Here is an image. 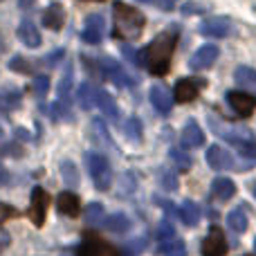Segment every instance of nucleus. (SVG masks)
<instances>
[{"label": "nucleus", "mask_w": 256, "mask_h": 256, "mask_svg": "<svg viewBox=\"0 0 256 256\" xmlns=\"http://www.w3.org/2000/svg\"><path fill=\"white\" fill-rule=\"evenodd\" d=\"M227 102H230L232 110L240 117H250L256 108V99L252 94L243 92V90H232V92H227Z\"/></svg>", "instance_id": "6e6552de"}, {"label": "nucleus", "mask_w": 256, "mask_h": 256, "mask_svg": "<svg viewBox=\"0 0 256 256\" xmlns=\"http://www.w3.org/2000/svg\"><path fill=\"white\" fill-rule=\"evenodd\" d=\"M160 252H162V256H186V245L182 238L173 236V238H166L160 243Z\"/></svg>", "instance_id": "b1692460"}, {"label": "nucleus", "mask_w": 256, "mask_h": 256, "mask_svg": "<svg viewBox=\"0 0 256 256\" xmlns=\"http://www.w3.org/2000/svg\"><path fill=\"white\" fill-rule=\"evenodd\" d=\"M79 256H120V254H117V250L112 248L110 243H106L102 236L88 232L79 245Z\"/></svg>", "instance_id": "39448f33"}, {"label": "nucleus", "mask_w": 256, "mask_h": 256, "mask_svg": "<svg viewBox=\"0 0 256 256\" xmlns=\"http://www.w3.org/2000/svg\"><path fill=\"white\" fill-rule=\"evenodd\" d=\"M63 22H66V12H63V7L58 2H52L43 14V25L48 27V30L56 32L63 27Z\"/></svg>", "instance_id": "a211bd4d"}, {"label": "nucleus", "mask_w": 256, "mask_h": 256, "mask_svg": "<svg viewBox=\"0 0 256 256\" xmlns=\"http://www.w3.org/2000/svg\"><path fill=\"white\" fill-rule=\"evenodd\" d=\"M124 130H126L128 140H132V142H142V122L137 120V117H130V120L126 122Z\"/></svg>", "instance_id": "f704fd0d"}, {"label": "nucleus", "mask_w": 256, "mask_h": 256, "mask_svg": "<svg viewBox=\"0 0 256 256\" xmlns=\"http://www.w3.org/2000/svg\"><path fill=\"white\" fill-rule=\"evenodd\" d=\"M146 243H148V240H146L144 236H140V238H132V240H128V243L124 245V256H140L142 252H144Z\"/></svg>", "instance_id": "72a5a7b5"}, {"label": "nucleus", "mask_w": 256, "mask_h": 256, "mask_svg": "<svg viewBox=\"0 0 256 256\" xmlns=\"http://www.w3.org/2000/svg\"><path fill=\"white\" fill-rule=\"evenodd\" d=\"M86 220H88L90 225H97V222H102L104 220V204L90 202L88 207H86Z\"/></svg>", "instance_id": "473e14b6"}, {"label": "nucleus", "mask_w": 256, "mask_h": 256, "mask_svg": "<svg viewBox=\"0 0 256 256\" xmlns=\"http://www.w3.org/2000/svg\"><path fill=\"white\" fill-rule=\"evenodd\" d=\"M63 56H66V50H54V52L50 54L48 58H43V63H48V66H56V63L61 61Z\"/></svg>", "instance_id": "a19ab883"}, {"label": "nucleus", "mask_w": 256, "mask_h": 256, "mask_svg": "<svg viewBox=\"0 0 256 256\" xmlns=\"http://www.w3.org/2000/svg\"><path fill=\"white\" fill-rule=\"evenodd\" d=\"M218 54H220V50L216 48V45H202V48L198 50V52H194V56L189 58V66L191 70H207V68H212L214 63H216Z\"/></svg>", "instance_id": "9b49d317"}, {"label": "nucleus", "mask_w": 256, "mask_h": 256, "mask_svg": "<svg viewBox=\"0 0 256 256\" xmlns=\"http://www.w3.org/2000/svg\"><path fill=\"white\" fill-rule=\"evenodd\" d=\"M153 2L158 4L160 9H164V12H171V9L176 7V2H178V0H153Z\"/></svg>", "instance_id": "37998d69"}, {"label": "nucleus", "mask_w": 256, "mask_h": 256, "mask_svg": "<svg viewBox=\"0 0 256 256\" xmlns=\"http://www.w3.org/2000/svg\"><path fill=\"white\" fill-rule=\"evenodd\" d=\"M97 66H99V72H102V79L112 81L117 88H130V86L137 84L135 76L128 74V70H124V68H122L120 63L115 61V58L102 56V58L97 61Z\"/></svg>", "instance_id": "20e7f679"}, {"label": "nucleus", "mask_w": 256, "mask_h": 256, "mask_svg": "<svg viewBox=\"0 0 256 256\" xmlns=\"http://www.w3.org/2000/svg\"><path fill=\"white\" fill-rule=\"evenodd\" d=\"M122 54H124V58L126 61H130L132 66H144L146 63V48L132 50L130 45H124V48H122Z\"/></svg>", "instance_id": "c756f323"}, {"label": "nucleus", "mask_w": 256, "mask_h": 256, "mask_svg": "<svg viewBox=\"0 0 256 256\" xmlns=\"http://www.w3.org/2000/svg\"><path fill=\"white\" fill-rule=\"evenodd\" d=\"M254 198H256V184H254Z\"/></svg>", "instance_id": "8fccbe9b"}, {"label": "nucleus", "mask_w": 256, "mask_h": 256, "mask_svg": "<svg viewBox=\"0 0 256 256\" xmlns=\"http://www.w3.org/2000/svg\"><path fill=\"white\" fill-rule=\"evenodd\" d=\"M56 209H58V214H63V216L74 218V216H79V212H81V202L72 191H63V194L56 198Z\"/></svg>", "instance_id": "f3484780"}, {"label": "nucleus", "mask_w": 256, "mask_h": 256, "mask_svg": "<svg viewBox=\"0 0 256 256\" xmlns=\"http://www.w3.org/2000/svg\"><path fill=\"white\" fill-rule=\"evenodd\" d=\"M63 256H70V254H63Z\"/></svg>", "instance_id": "864d4df0"}, {"label": "nucleus", "mask_w": 256, "mask_h": 256, "mask_svg": "<svg viewBox=\"0 0 256 256\" xmlns=\"http://www.w3.org/2000/svg\"><path fill=\"white\" fill-rule=\"evenodd\" d=\"M234 81L240 86V88H243V92H245V90H256V70H254V68H250V66L236 68Z\"/></svg>", "instance_id": "5701e85b"}, {"label": "nucleus", "mask_w": 256, "mask_h": 256, "mask_svg": "<svg viewBox=\"0 0 256 256\" xmlns=\"http://www.w3.org/2000/svg\"><path fill=\"white\" fill-rule=\"evenodd\" d=\"M230 32H232V22H230V18H225V16H212L200 22V34L202 36L222 38V36H227Z\"/></svg>", "instance_id": "1a4fd4ad"}, {"label": "nucleus", "mask_w": 256, "mask_h": 256, "mask_svg": "<svg viewBox=\"0 0 256 256\" xmlns=\"http://www.w3.org/2000/svg\"><path fill=\"white\" fill-rule=\"evenodd\" d=\"M18 216V212L14 207H9V204H0V222H4L7 218H14Z\"/></svg>", "instance_id": "79ce46f5"}, {"label": "nucleus", "mask_w": 256, "mask_h": 256, "mask_svg": "<svg viewBox=\"0 0 256 256\" xmlns=\"http://www.w3.org/2000/svg\"><path fill=\"white\" fill-rule=\"evenodd\" d=\"M16 34L27 48H38L40 45V34H38V30H36V25L32 20H22L20 25H18Z\"/></svg>", "instance_id": "412c9836"}, {"label": "nucleus", "mask_w": 256, "mask_h": 256, "mask_svg": "<svg viewBox=\"0 0 256 256\" xmlns=\"http://www.w3.org/2000/svg\"><path fill=\"white\" fill-rule=\"evenodd\" d=\"M180 218L186 227H196L200 222V207L194 202V200H186L180 207Z\"/></svg>", "instance_id": "393cba45"}, {"label": "nucleus", "mask_w": 256, "mask_h": 256, "mask_svg": "<svg viewBox=\"0 0 256 256\" xmlns=\"http://www.w3.org/2000/svg\"><path fill=\"white\" fill-rule=\"evenodd\" d=\"M32 90H34V94L36 97H40L43 99L45 94H48V90H50V79L45 74H40V76H36L34 79V84H32Z\"/></svg>", "instance_id": "58836bf2"}, {"label": "nucleus", "mask_w": 256, "mask_h": 256, "mask_svg": "<svg viewBox=\"0 0 256 256\" xmlns=\"http://www.w3.org/2000/svg\"><path fill=\"white\" fill-rule=\"evenodd\" d=\"M148 99L150 104L155 106V110L162 112V115H168L173 108V102H171V92H168L164 86H153L148 92Z\"/></svg>", "instance_id": "2eb2a0df"}, {"label": "nucleus", "mask_w": 256, "mask_h": 256, "mask_svg": "<svg viewBox=\"0 0 256 256\" xmlns=\"http://www.w3.org/2000/svg\"><path fill=\"white\" fill-rule=\"evenodd\" d=\"M207 164L216 171H227V168H234V158H232L230 150L214 144L207 148Z\"/></svg>", "instance_id": "f8f14e48"}, {"label": "nucleus", "mask_w": 256, "mask_h": 256, "mask_svg": "<svg viewBox=\"0 0 256 256\" xmlns=\"http://www.w3.org/2000/svg\"><path fill=\"white\" fill-rule=\"evenodd\" d=\"M112 14H115V38H137L146 25V18L135 7H128L126 2L112 4Z\"/></svg>", "instance_id": "f03ea898"}, {"label": "nucleus", "mask_w": 256, "mask_h": 256, "mask_svg": "<svg viewBox=\"0 0 256 256\" xmlns=\"http://www.w3.org/2000/svg\"><path fill=\"white\" fill-rule=\"evenodd\" d=\"M227 252H230V245H227L225 234L220 227L214 225L202 240V256H225Z\"/></svg>", "instance_id": "423d86ee"}, {"label": "nucleus", "mask_w": 256, "mask_h": 256, "mask_svg": "<svg viewBox=\"0 0 256 256\" xmlns=\"http://www.w3.org/2000/svg\"><path fill=\"white\" fill-rule=\"evenodd\" d=\"M9 70L20 72V74H30V72H32V63L27 61V58H22V56H14L12 61H9Z\"/></svg>", "instance_id": "4c0bfd02"}, {"label": "nucleus", "mask_w": 256, "mask_h": 256, "mask_svg": "<svg viewBox=\"0 0 256 256\" xmlns=\"http://www.w3.org/2000/svg\"><path fill=\"white\" fill-rule=\"evenodd\" d=\"M200 81H194V79H180L176 84V88H173V97H176V102L180 104H186V102H194L196 97H198L200 92Z\"/></svg>", "instance_id": "4468645a"}, {"label": "nucleus", "mask_w": 256, "mask_h": 256, "mask_svg": "<svg viewBox=\"0 0 256 256\" xmlns=\"http://www.w3.org/2000/svg\"><path fill=\"white\" fill-rule=\"evenodd\" d=\"M94 99H97V88L90 81H84L76 88V102H79V106L84 110H90V108H94Z\"/></svg>", "instance_id": "4be33fe9"}, {"label": "nucleus", "mask_w": 256, "mask_h": 256, "mask_svg": "<svg viewBox=\"0 0 256 256\" xmlns=\"http://www.w3.org/2000/svg\"><path fill=\"white\" fill-rule=\"evenodd\" d=\"M104 30H106V20L99 14H90L88 20H86V27L81 32V38L90 45H99L104 38Z\"/></svg>", "instance_id": "9d476101"}, {"label": "nucleus", "mask_w": 256, "mask_h": 256, "mask_svg": "<svg viewBox=\"0 0 256 256\" xmlns=\"http://www.w3.org/2000/svg\"><path fill=\"white\" fill-rule=\"evenodd\" d=\"M72 81H74V70H72V66H70V63H68V68H66V74H63L61 84H58V99H68V97H70Z\"/></svg>", "instance_id": "7c9ffc66"}, {"label": "nucleus", "mask_w": 256, "mask_h": 256, "mask_svg": "<svg viewBox=\"0 0 256 256\" xmlns=\"http://www.w3.org/2000/svg\"><path fill=\"white\" fill-rule=\"evenodd\" d=\"M4 52V40H2V36H0V54Z\"/></svg>", "instance_id": "de8ad7c7"}, {"label": "nucleus", "mask_w": 256, "mask_h": 256, "mask_svg": "<svg viewBox=\"0 0 256 256\" xmlns=\"http://www.w3.org/2000/svg\"><path fill=\"white\" fill-rule=\"evenodd\" d=\"M48 204H50V196L45 194L43 186H34L32 191V207H30V218L36 227H43L45 222V214H48Z\"/></svg>", "instance_id": "0eeeda50"}, {"label": "nucleus", "mask_w": 256, "mask_h": 256, "mask_svg": "<svg viewBox=\"0 0 256 256\" xmlns=\"http://www.w3.org/2000/svg\"><path fill=\"white\" fill-rule=\"evenodd\" d=\"M173 236H176V230H173V222L166 218V220H162V222H160V227H158V238H160V243H162V240L173 238Z\"/></svg>", "instance_id": "ea45409f"}, {"label": "nucleus", "mask_w": 256, "mask_h": 256, "mask_svg": "<svg viewBox=\"0 0 256 256\" xmlns=\"http://www.w3.org/2000/svg\"><path fill=\"white\" fill-rule=\"evenodd\" d=\"M94 106H99V110L108 117V120L117 122L120 120V110H117V104L112 102V97L106 92V90H99L97 88V99H94Z\"/></svg>", "instance_id": "aec40b11"}, {"label": "nucleus", "mask_w": 256, "mask_h": 256, "mask_svg": "<svg viewBox=\"0 0 256 256\" xmlns=\"http://www.w3.org/2000/svg\"><path fill=\"white\" fill-rule=\"evenodd\" d=\"M104 227H106L108 232H112V234H126L128 230H130V218L126 216V214H122V212H117V214H110V216H106L104 218Z\"/></svg>", "instance_id": "6ab92c4d"}, {"label": "nucleus", "mask_w": 256, "mask_h": 256, "mask_svg": "<svg viewBox=\"0 0 256 256\" xmlns=\"http://www.w3.org/2000/svg\"><path fill=\"white\" fill-rule=\"evenodd\" d=\"M0 184H7V171L0 166Z\"/></svg>", "instance_id": "49530a36"}, {"label": "nucleus", "mask_w": 256, "mask_h": 256, "mask_svg": "<svg viewBox=\"0 0 256 256\" xmlns=\"http://www.w3.org/2000/svg\"><path fill=\"white\" fill-rule=\"evenodd\" d=\"M20 106V92H4L0 94V110L2 112H12Z\"/></svg>", "instance_id": "2f4dec72"}, {"label": "nucleus", "mask_w": 256, "mask_h": 256, "mask_svg": "<svg viewBox=\"0 0 256 256\" xmlns=\"http://www.w3.org/2000/svg\"><path fill=\"white\" fill-rule=\"evenodd\" d=\"M234 194H236V184L230 178H216L212 182V198L218 200V202H227L230 198H234Z\"/></svg>", "instance_id": "dca6fc26"}, {"label": "nucleus", "mask_w": 256, "mask_h": 256, "mask_svg": "<svg viewBox=\"0 0 256 256\" xmlns=\"http://www.w3.org/2000/svg\"><path fill=\"white\" fill-rule=\"evenodd\" d=\"M234 146L238 148L240 155H245V158H256V140L254 137H248V140L236 142Z\"/></svg>", "instance_id": "c9c22d12"}, {"label": "nucleus", "mask_w": 256, "mask_h": 256, "mask_svg": "<svg viewBox=\"0 0 256 256\" xmlns=\"http://www.w3.org/2000/svg\"><path fill=\"white\" fill-rule=\"evenodd\" d=\"M227 225L230 230H234L236 234H243L248 230V216H245L243 209H234V212L227 214Z\"/></svg>", "instance_id": "bb28decb"}, {"label": "nucleus", "mask_w": 256, "mask_h": 256, "mask_svg": "<svg viewBox=\"0 0 256 256\" xmlns=\"http://www.w3.org/2000/svg\"><path fill=\"white\" fill-rule=\"evenodd\" d=\"M9 245V234H4V232H0V250H4Z\"/></svg>", "instance_id": "c03bdc74"}, {"label": "nucleus", "mask_w": 256, "mask_h": 256, "mask_svg": "<svg viewBox=\"0 0 256 256\" xmlns=\"http://www.w3.org/2000/svg\"><path fill=\"white\" fill-rule=\"evenodd\" d=\"M92 140L97 144H102L104 148H110L112 146V140L108 135V128L104 124V120H92Z\"/></svg>", "instance_id": "a878e982"}, {"label": "nucleus", "mask_w": 256, "mask_h": 256, "mask_svg": "<svg viewBox=\"0 0 256 256\" xmlns=\"http://www.w3.org/2000/svg\"><path fill=\"white\" fill-rule=\"evenodd\" d=\"M61 176H63V182H66L68 186L79 184V171H76V166H74L72 160H63L61 162Z\"/></svg>", "instance_id": "cd10ccee"}, {"label": "nucleus", "mask_w": 256, "mask_h": 256, "mask_svg": "<svg viewBox=\"0 0 256 256\" xmlns=\"http://www.w3.org/2000/svg\"><path fill=\"white\" fill-rule=\"evenodd\" d=\"M0 137H2V128H0Z\"/></svg>", "instance_id": "3c124183"}, {"label": "nucleus", "mask_w": 256, "mask_h": 256, "mask_svg": "<svg viewBox=\"0 0 256 256\" xmlns=\"http://www.w3.org/2000/svg\"><path fill=\"white\" fill-rule=\"evenodd\" d=\"M160 182H162V186L166 191L178 189V176L173 171H168V168H162V171H160Z\"/></svg>", "instance_id": "e433bc0d"}, {"label": "nucleus", "mask_w": 256, "mask_h": 256, "mask_svg": "<svg viewBox=\"0 0 256 256\" xmlns=\"http://www.w3.org/2000/svg\"><path fill=\"white\" fill-rule=\"evenodd\" d=\"M254 250H256V240H254Z\"/></svg>", "instance_id": "603ef678"}, {"label": "nucleus", "mask_w": 256, "mask_h": 256, "mask_svg": "<svg viewBox=\"0 0 256 256\" xmlns=\"http://www.w3.org/2000/svg\"><path fill=\"white\" fill-rule=\"evenodd\" d=\"M99 2H102V0H99Z\"/></svg>", "instance_id": "5fc2aeb1"}, {"label": "nucleus", "mask_w": 256, "mask_h": 256, "mask_svg": "<svg viewBox=\"0 0 256 256\" xmlns=\"http://www.w3.org/2000/svg\"><path fill=\"white\" fill-rule=\"evenodd\" d=\"M178 27H168L164 30L162 34H158L153 38V43L146 45V63L144 66L148 68V72L153 76H164L171 68V56L173 50L178 45Z\"/></svg>", "instance_id": "f257e3e1"}, {"label": "nucleus", "mask_w": 256, "mask_h": 256, "mask_svg": "<svg viewBox=\"0 0 256 256\" xmlns=\"http://www.w3.org/2000/svg\"><path fill=\"white\" fill-rule=\"evenodd\" d=\"M168 158H171V162L176 164L178 171H189L191 168V158H189V153H184V150L171 148L168 150Z\"/></svg>", "instance_id": "c85d7f7f"}, {"label": "nucleus", "mask_w": 256, "mask_h": 256, "mask_svg": "<svg viewBox=\"0 0 256 256\" xmlns=\"http://www.w3.org/2000/svg\"><path fill=\"white\" fill-rule=\"evenodd\" d=\"M180 140H182V146H184V148H198V146L204 144V132H202V128L198 126V122L189 120L186 126L182 128Z\"/></svg>", "instance_id": "ddd939ff"}, {"label": "nucleus", "mask_w": 256, "mask_h": 256, "mask_svg": "<svg viewBox=\"0 0 256 256\" xmlns=\"http://www.w3.org/2000/svg\"><path fill=\"white\" fill-rule=\"evenodd\" d=\"M86 160H88V168H90V176H92V180H94V186H97L99 191H108L112 186L110 162H108L102 153H88Z\"/></svg>", "instance_id": "7ed1b4c3"}, {"label": "nucleus", "mask_w": 256, "mask_h": 256, "mask_svg": "<svg viewBox=\"0 0 256 256\" xmlns=\"http://www.w3.org/2000/svg\"><path fill=\"white\" fill-rule=\"evenodd\" d=\"M137 2H153V0H137Z\"/></svg>", "instance_id": "09e8293b"}, {"label": "nucleus", "mask_w": 256, "mask_h": 256, "mask_svg": "<svg viewBox=\"0 0 256 256\" xmlns=\"http://www.w3.org/2000/svg\"><path fill=\"white\" fill-rule=\"evenodd\" d=\"M18 7H20V9H30V7H34V0H18Z\"/></svg>", "instance_id": "a18cd8bd"}]
</instances>
